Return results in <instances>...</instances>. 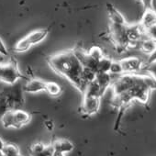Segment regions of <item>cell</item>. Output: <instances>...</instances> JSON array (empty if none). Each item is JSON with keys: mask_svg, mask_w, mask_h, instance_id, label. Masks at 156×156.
<instances>
[{"mask_svg": "<svg viewBox=\"0 0 156 156\" xmlns=\"http://www.w3.org/2000/svg\"><path fill=\"white\" fill-rule=\"evenodd\" d=\"M45 124H46L47 128H48L50 130H51V129H53V124H52V122H51V121H47Z\"/></svg>", "mask_w": 156, "mask_h": 156, "instance_id": "obj_26", "label": "cell"}, {"mask_svg": "<svg viewBox=\"0 0 156 156\" xmlns=\"http://www.w3.org/2000/svg\"><path fill=\"white\" fill-rule=\"evenodd\" d=\"M96 75L97 73L91 69L88 68H84L83 69V73H82V78H83V81L86 83V85L87 86L89 83L95 81L96 79Z\"/></svg>", "mask_w": 156, "mask_h": 156, "instance_id": "obj_20", "label": "cell"}, {"mask_svg": "<svg viewBox=\"0 0 156 156\" xmlns=\"http://www.w3.org/2000/svg\"><path fill=\"white\" fill-rule=\"evenodd\" d=\"M155 1H156V0H154V2H155Z\"/></svg>", "mask_w": 156, "mask_h": 156, "instance_id": "obj_31", "label": "cell"}, {"mask_svg": "<svg viewBox=\"0 0 156 156\" xmlns=\"http://www.w3.org/2000/svg\"><path fill=\"white\" fill-rule=\"evenodd\" d=\"M0 67H1V64H0Z\"/></svg>", "mask_w": 156, "mask_h": 156, "instance_id": "obj_30", "label": "cell"}, {"mask_svg": "<svg viewBox=\"0 0 156 156\" xmlns=\"http://www.w3.org/2000/svg\"><path fill=\"white\" fill-rule=\"evenodd\" d=\"M138 2H140L144 9H154V7H155V2L154 0H137Z\"/></svg>", "mask_w": 156, "mask_h": 156, "instance_id": "obj_24", "label": "cell"}, {"mask_svg": "<svg viewBox=\"0 0 156 156\" xmlns=\"http://www.w3.org/2000/svg\"><path fill=\"white\" fill-rule=\"evenodd\" d=\"M93 59H95L96 61H100L103 57H104V54H103V51L102 50L98 47V46H93L89 51L87 52Z\"/></svg>", "mask_w": 156, "mask_h": 156, "instance_id": "obj_21", "label": "cell"}, {"mask_svg": "<svg viewBox=\"0 0 156 156\" xmlns=\"http://www.w3.org/2000/svg\"><path fill=\"white\" fill-rule=\"evenodd\" d=\"M48 33H49V29H40L29 33L26 37L22 38L16 43L14 47V51L16 52L27 51L31 46L41 42L47 37Z\"/></svg>", "mask_w": 156, "mask_h": 156, "instance_id": "obj_4", "label": "cell"}, {"mask_svg": "<svg viewBox=\"0 0 156 156\" xmlns=\"http://www.w3.org/2000/svg\"><path fill=\"white\" fill-rule=\"evenodd\" d=\"M95 80L104 93L112 84V77L109 73H97Z\"/></svg>", "mask_w": 156, "mask_h": 156, "instance_id": "obj_13", "label": "cell"}, {"mask_svg": "<svg viewBox=\"0 0 156 156\" xmlns=\"http://www.w3.org/2000/svg\"><path fill=\"white\" fill-rule=\"evenodd\" d=\"M53 156H65V155H64L63 153H60V152H56V151H54Z\"/></svg>", "mask_w": 156, "mask_h": 156, "instance_id": "obj_28", "label": "cell"}, {"mask_svg": "<svg viewBox=\"0 0 156 156\" xmlns=\"http://www.w3.org/2000/svg\"><path fill=\"white\" fill-rule=\"evenodd\" d=\"M140 48L141 50V51H143L144 53L147 54H151L155 50H156V41L149 37H145L143 38L140 42Z\"/></svg>", "mask_w": 156, "mask_h": 156, "instance_id": "obj_15", "label": "cell"}, {"mask_svg": "<svg viewBox=\"0 0 156 156\" xmlns=\"http://www.w3.org/2000/svg\"><path fill=\"white\" fill-rule=\"evenodd\" d=\"M46 82L38 79V78H32L30 81L26 83V85L23 87V91L28 93H38L41 91H45Z\"/></svg>", "mask_w": 156, "mask_h": 156, "instance_id": "obj_10", "label": "cell"}, {"mask_svg": "<svg viewBox=\"0 0 156 156\" xmlns=\"http://www.w3.org/2000/svg\"><path fill=\"white\" fill-rule=\"evenodd\" d=\"M145 70L149 73L150 75L156 79V62L152 63H147V65L145 66Z\"/></svg>", "mask_w": 156, "mask_h": 156, "instance_id": "obj_23", "label": "cell"}, {"mask_svg": "<svg viewBox=\"0 0 156 156\" xmlns=\"http://www.w3.org/2000/svg\"><path fill=\"white\" fill-rule=\"evenodd\" d=\"M2 151L5 154V156H22L19 147L13 143H5Z\"/></svg>", "mask_w": 156, "mask_h": 156, "instance_id": "obj_17", "label": "cell"}, {"mask_svg": "<svg viewBox=\"0 0 156 156\" xmlns=\"http://www.w3.org/2000/svg\"><path fill=\"white\" fill-rule=\"evenodd\" d=\"M105 93L101 90L99 85L97 83V81H93L91 83H89L86 88L85 93L83 94V96H91V97H97V98H102L103 95Z\"/></svg>", "mask_w": 156, "mask_h": 156, "instance_id": "obj_16", "label": "cell"}, {"mask_svg": "<svg viewBox=\"0 0 156 156\" xmlns=\"http://www.w3.org/2000/svg\"><path fill=\"white\" fill-rule=\"evenodd\" d=\"M51 145L54 149V151L63 154L70 152L73 150V144L68 140H55Z\"/></svg>", "mask_w": 156, "mask_h": 156, "instance_id": "obj_14", "label": "cell"}, {"mask_svg": "<svg viewBox=\"0 0 156 156\" xmlns=\"http://www.w3.org/2000/svg\"><path fill=\"white\" fill-rule=\"evenodd\" d=\"M123 73H136L142 68V61L138 57H129L120 61Z\"/></svg>", "mask_w": 156, "mask_h": 156, "instance_id": "obj_7", "label": "cell"}, {"mask_svg": "<svg viewBox=\"0 0 156 156\" xmlns=\"http://www.w3.org/2000/svg\"><path fill=\"white\" fill-rule=\"evenodd\" d=\"M0 156H5V154L3 153V151H0Z\"/></svg>", "mask_w": 156, "mask_h": 156, "instance_id": "obj_29", "label": "cell"}, {"mask_svg": "<svg viewBox=\"0 0 156 156\" xmlns=\"http://www.w3.org/2000/svg\"><path fill=\"white\" fill-rule=\"evenodd\" d=\"M154 24H156V11L152 9H145L140 25L145 31V30L153 26Z\"/></svg>", "mask_w": 156, "mask_h": 156, "instance_id": "obj_11", "label": "cell"}, {"mask_svg": "<svg viewBox=\"0 0 156 156\" xmlns=\"http://www.w3.org/2000/svg\"><path fill=\"white\" fill-rule=\"evenodd\" d=\"M107 9H108L110 23H112V24H126L127 23L123 15L112 4L108 3Z\"/></svg>", "mask_w": 156, "mask_h": 156, "instance_id": "obj_12", "label": "cell"}, {"mask_svg": "<svg viewBox=\"0 0 156 156\" xmlns=\"http://www.w3.org/2000/svg\"><path fill=\"white\" fill-rule=\"evenodd\" d=\"M45 91L51 97H58L61 95L62 87L54 82H46Z\"/></svg>", "mask_w": 156, "mask_h": 156, "instance_id": "obj_18", "label": "cell"}, {"mask_svg": "<svg viewBox=\"0 0 156 156\" xmlns=\"http://www.w3.org/2000/svg\"><path fill=\"white\" fill-rule=\"evenodd\" d=\"M100 98L91 97V96H83L82 103V112L86 115L91 116L96 114L100 107Z\"/></svg>", "mask_w": 156, "mask_h": 156, "instance_id": "obj_6", "label": "cell"}, {"mask_svg": "<svg viewBox=\"0 0 156 156\" xmlns=\"http://www.w3.org/2000/svg\"><path fill=\"white\" fill-rule=\"evenodd\" d=\"M4 146H5V142L2 140L1 138H0V151H2V150H3Z\"/></svg>", "mask_w": 156, "mask_h": 156, "instance_id": "obj_27", "label": "cell"}, {"mask_svg": "<svg viewBox=\"0 0 156 156\" xmlns=\"http://www.w3.org/2000/svg\"><path fill=\"white\" fill-rule=\"evenodd\" d=\"M22 78L26 77L20 72L18 63L15 60H11L7 64H1V67H0V80L1 81L9 85H14L19 79H22Z\"/></svg>", "mask_w": 156, "mask_h": 156, "instance_id": "obj_5", "label": "cell"}, {"mask_svg": "<svg viewBox=\"0 0 156 156\" xmlns=\"http://www.w3.org/2000/svg\"><path fill=\"white\" fill-rule=\"evenodd\" d=\"M73 51H74L75 55L77 56L78 60H79L80 62L82 63L84 68H88V69H91V70L95 71L96 73H98V61H96L95 59H93L87 52H85L81 49H74Z\"/></svg>", "mask_w": 156, "mask_h": 156, "instance_id": "obj_8", "label": "cell"}, {"mask_svg": "<svg viewBox=\"0 0 156 156\" xmlns=\"http://www.w3.org/2000/svg\"><path fill=\"white\" fill-rule=\"evenodd\" d=\"M31 119V115L20 108L8 111L1 119L5 128L20 129L28 124Z\"/></svg>", "mask_w": 156, "mask_h": 156, "instance_id": "obj_3", "label": "cell"}, {"mask_svg": "<svg viewBox=\"0 0 156 156\" xmlns=\"http://www.w3.org/2000/svg\"><path fill=\"white\" fill-rule=\"evenodd\" d=\"M0 54H1V55H5V56H7L9 54L8 49H7L5 43H4V41H2L1 38H0Z\"/></svg>", "mask_w": 156, "mask_h": 156, "instance_id": "obj_25", "label": "cell"}, {"mask_svg": "<svg viewBox=\"0 0 156 156\" xmlns=\"http://www.w3.org/2000/svg\"><path fill=\"white\" fill-rule=\"evenodd\" d=\"M112 61L108 58L103 57L98 63V73H109Z\"/></svg>", "mask_w": 156, "mask_h": 156, "instance_id": "obj_19", "label": "cell"}, {"mask_svg": "<svg viewBox=\"0 0 156 156\" xmlns=\"http://www.w3.org/2000/svg\"><path fill=\"white\" fill-rule=\"evenodd\" d=\"M109 73L110 74H122L123 70L122 66L120 64V62H113L111 63L110 69H109Z\"/></svg>", "mask_w": 156, "mask_h": 156, "instance_id": "obj_22", "label": "cell"}, {"mask_svg": "<svg viewBox=\"0 0 156 156\" xmlns=\"http://www.w3.org/2000/svg\"><path fill=\"white\" fill-rule=\"evenodd\" d=\"M48 64L53 72L62 75L82 94L85 93L87 85L83 81V65L78 60L73 50L63 51L48 57Z\"/></svg>", "mask_w": 156, "mask_h": 156, "instance_id": "obj_1", "label": "cell"}, {"mask_svg": "<svg viewBox=\"0 0 156 156\" xmlns=\"http://www.w3.org/2000/svg\"><path fill=\"white\" fill-rule=\"evenodd\" d=\"M30 156H53L54 149L52 145H44L42 143H35L30 149Z\"/></svg>", "mask_w": 156, "mask_h": 156, "instance_id": "obj_9", "label": "cell"}, {"mask_svg": "<svg viewBox=\"0 0 156 156\" xmlns=\"http://www.w3.org/2000/svg\"><path fill=\"white\" fill-rule=\"evenodd\" d=\"M0 92V120L9 110L20 108L24 104L23 88L20 85H11Z\"/></svg>", "mask_w": 156, "mask_h": 156, "instance_id": "obj_2", "label": "cell"}]
</instances>
